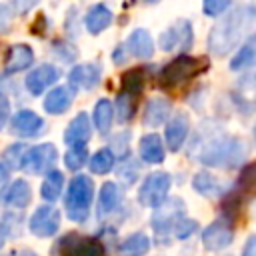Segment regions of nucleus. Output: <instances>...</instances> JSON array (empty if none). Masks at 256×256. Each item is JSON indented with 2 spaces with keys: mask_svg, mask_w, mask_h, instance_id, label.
Masks as SVG:
<instances>
[{
  "mask_svg": "<svg viewBox=\"0 0 256 256\" xmlns=\"http://www.w3.org/2000/svg\"><path fill=\"white\" fill-rule=\"evenodd\" d=\"M250 20H252V8H236V10L228 12L210 30L208 48L216 56H224L226 52L236 48V44L240 42V38L244 34V28L250 24Z\"/></svg>",
  "mask_w": 256,
  "mask_h": 256,
  "instance_id": "f257e3e1",
  "label": "nucleus"
},
{
  "mask_svg": "<svg viewBox=\"0 0 256 256\" xmlns=\"http://www.w3.org/2000/svg\"><path fill=\"white\" fill-rule=\"evenodd\" d=\"M92 198H94V184L90 176H84V174L74 176L64 196L66 216L74 222H84L88 218Z\"/></svg>",
  "mask_w": 256,
  "mask_h": 256,
  "instance_id": "f03ea898",
  "label": "nucleus"
},
{
  "mask_svg": "<svg viewBox=\"0 0 256 256\" xmlns=\"http://www.w3.org/2000/svg\"><path fill=\"white\" fill-rule=\"evenodd\" d=\"M244 156V148L242 142L238 138L232 136H220L216 140H212L206 150L202 152V162L210 164V166H236L238 160Z\"/></svg>",
  "mask_w": 256,
  "mask_h": 256,
  "instance_id": "7ed1b4c3",
  "label": "nucleus"
},
{
  "mask_svg": "<svg viewBox=\"0 0 256 256\" xmlns=\"http://www.w3.org/2000/svg\"><path fill=\"white\" fill-rule=\"evenodd\" d=\"M206 70V64L200 58H192V56H178L172 62H168L162 72H160V84L164 88H174L186 80H190L192 76L200 74Z\"/></svg>",
  "mask_w": 256,
  "mask_h": 256,
  "instance_id": "20e7f679",
  "label": "nucleus"
},
{
  "mask_svg": "<svg viewBox=\"0 0 256 256\" xmlns=\"http://www.w3.org/2000/svg\"><path fill=\"white\" fill-rule=\"evenodd\" d=\"M168 188H170V176L166 172H152L142 182L140 192H138V200L144 206H158L164 202Z\"/></svg>",
  "mask_w": 256,
  "mask_h": 256,
  "instance_id": "39448f33",
  "label": "nucleus"
},
{
  "mask_svg": "<svg viewBox=\"0 0 256 256\" xmlns=\"http://www.w3.org/2000/svg\"><path fill=\"white\" fill-rule=\"evenodd\" d=\"M56 156L58 154L54 144H38L24 154L20 168H24L30 174H48V170L56 162Z\"/></svg>",
  "mask_w": 256,
  "mask_h": 256,
  "instance_id": "423d86ee",
  "label": "nucleus"
},
{
  "mask_svg": "<svg viewBox=\"0 0 256 256\" xmlns=\"http://www.w3.org/2000/svg\"><path fill=\"white\" fill-rule=\"evenodd\" d=\"M192 24L188 20H176L160 34L158 44L162 50H188L192 46Z\"/></svg>",
  "mask_w": 256,
  "mask_h": 256,
  "instance_id": "0eeeda50",
  "label": "nucleus"
},
{
  "mask_svg": "<svg viewBox=\"0 0 256 256\" xmlns=\"http://www.w3.org/2000/svg\"><path fill=\"white\" fill-rule=\"evenodd\" d=\"M62 256H102L104 248L94 238H84L78 234H68L58 242Z\"/></svg>",
  "mask_w": 256,
  "mask_h": 256,
  "instance_id": "6e6552de",
  "label": "nucleus"
},
{
  "mask_svg": "<svg viewBox=\"0 0 256 256\" xmlns=\"http://www.w3.org/2000/svg\"><path fill=\"white\" fill-rule=\"evenodd\" d=\"M30 232L40 238H48L58 232L60 228V212L54 206H40L32 216L28 224Z\"/></svg>",
  "mask_w": 256,
  "mask_h": 256,
  "instance_id": "1a4fd4ad",
  "label": "nucleus"
},
{
  "mask_svg": "<svg viewBox=\"0 0 256 256\" xmlns=\"http://www.w3.org/2000/svg\"><path fill=\"white\" fill-rule=\"evenodd\" d=\"M184 214V202L180 198H170L162 204L156 206V212L152 216V224H154V230L158 234H164L170 226H174Z\"/></svg>",
  "mask_w": 256,
  "mask_h": 256,
  "instance_id": "9d476101",
  "label": "nucleus"
},
{
  "mask_svg": "<svg viewBox=\"0 0 256 256\" xmlns=\"http://www.w3.org/2000/svg\"><path fill=\"white\" fill-rule=\"evenodd\" d=\"M234 240V230L226 220H214L202 232V244L206 250H222Z\"/></svg>",
  "mask_w": 256,
  "mask_h": 256,
  "instance_id": "9b49d317",
  "label": "nucleus"
},
{
  "mask_svg": "<svg viewBox=\"0 0 256 256\" xmlns=\"http://www.w3.org/2000/svg\"><path fill=\"white\" fill-rule=\"evenodd\" d=\"M58 80V70L52 66V64H42V66H36L28 78H26V88L32 96H40L48 86H52L54 82Z\"/></svg>",
  "mask_w": 256,
  "mask_h": 256,
  "instance_id": "f8f14e48",
  "label": "nucleus"
},
{
  "mask_svg": "<svg viewBox=\"0 0 256 256\" xmlns=\"http://www.w3.org/2000/svg\"><path fill=\"white\" fill-rule=\"evenodd\" d=\"M12 130L18 136L32 138V136H38L44 130V122H42V118L36 112H32V110H20L12 118Z\"/></svg>",
  "mask_w": 256,
  "mask_h": 256,
  "instance_id": "ddd939ff",
  "label": "nucleus"
},
{
  "mask_svg": "<svg viewBox=\"0 0 256 256\" xmlns=\"http://www.w3.org/2000/svg\"><path fill=\"white\" fill-rule=\"evenodd\" d=\"M188 130H190V120H188V114L186 112H176L172 116V120L168 122L166 126V144L170 150H180V146L184 144L186 136H188Z\"/></svg>",
  "mask_w": 256,
  "mask_h": 256,
  "instance_id": "4468645a",
  "label": "nucleus"
},
{
  "mask_svg": "<svg viewBox=\"0 0 256 256\" xmlns=\"http://www.w3.org/2000/svg\"><path fill=\"white\" fill-rule=\"evenodd\" d=\"M88 138H90V122H88V116L80 112L78 116H74V120L64 130V142L76 148V146H84Z\"/></svg>",
  "mask_w": 256,
  "mask_h": 256,
  "instance_id": "2eb2a0df",
  "label": "nucleus"
},
{
  "mask_svg": "<svg viewBox=\"0 0 256 256\" xmlns=\"http://www.w3.org/2000/svg\"><path fill=\"white\" fill-rule=\"evenodd\" d=\"M32 62H34V52L26 44L10 46L8 52H6V58H4V64H6L8 72H22L28 66H32Z\"/></svg>",
  "mask_w": 256,
  "mask_h": 256,
  "instance_id": "dca6fc26",
  "label": "nucleus"
},
{
  "mask_svg": "<svg viewBox=\"0 0 256 256\" xmlns=\"http://www.w3.org/2000/svg\"><path fill=\"white\" fill-rule=\"evenodd\" d=\"M100 80V68L96 64H80L70 72V82L76 88L90 90L98 84Z\"/></svg>",
  "mask_w": 256,
  "mask_h": 256,
  "instance_id": "f3484780",
  "label": "nucleus"
},
{
  "mask_svg": "<svg viewBox=\"0 0 256 256\" xmlns=\"http://www.w3.org/2000/svg\"><path fill=\"white\" fill-rule=\"evenodd\" d=\"M72 98L74 92L68 86H58L52 92H48V96L44 98V110L48 114H62L72 104Z\"/></svg>",
  "mask_w": 256,
  "mask_h": 256,
  "instance_id": "a211bd4d",
  "label": "nucleus"
},
{
  "mask_svg": "<svg viewBox=\"0 0 256 256\" xmlns=\"http://www.w3.org/2000/svg\"><path fill=\"white\" fill-rule=\"evenodd\" d=\"M126 46L128 50L136 56V58H150L154 54V42H152V36L148 34V30H134L128 40H126Z\"/></svg>",
  "mask_w": 256,
  "mask_h": 256,
  "instance_id": "6ab92c4d",
  "label": "nucleus"
},
{
  "mask_svg": "<svg viewBox=\"0 0 256 256\" xmlns=\"http://www.w3.org/2000/svg\"><path fill=\"white\" fill-rule=\"evenodd\" d=\"M140 156L148 164H158L164 160V144L158 134H146L140 140Z\"/></svg>",
  "mask_w": 256,
  "mask_h": 256,
  "instance_id": "aec40b11",
  "label": "nucleus"
},
{
  "mask_svg": "<svg viewBox=\"0 0 256 256\" xmlns=\"http://www.w3.org/2000/svg\"><path fill=\"white\" fill-rule=\"evenodd\" d=\"M170 110H172V106H170V102H168L166 98H154V100H150V102L146 104L142 122H144L146 126H152V128H154V126L162 124V122L168 118Z\"/></svg>",
  "mask_w": 256,
  "mask_h": 256,
  "instance_id": "412c9836",
  "label": "nucleus"
},
{
  "mask_svg": "<svg viewBox=\"0 0 256 256\" xmlns=\"http://www.w3.org/2000/svg\"><path fill=\"white\" fill-rule=\"evenodd\" d=\"M148 250H150V238L144 232L130 234L118 246V254L120 256H144Z\"/></svg>",
  "mask_w": 256,
  "mask_h": 256,
  "instance_id": "4be33fe9",
  "label": "nucleus"
},
{
  "mask_svg": "<svg viewBox=\"0 0 256 256\" xmlns=\"http://www.w3.org/2000/svg\"><path fill=\"white\" fill-rule=\"evenodd\" d=\"M112 22V12L104 6V4H96L88 10L86 14V28L92 34H100L102 30H106Z\"/></svg>",
  "mask_w": 256,
  "mask_h": 256,
  "instance_id": "5701e85b",
  "label": "nucleus"
},
{
  "mask_svg": "<svg viewBox=\"0 0 256 256\" xmlns=\"http://www.w3.org/2000/svg\"><path fill=\"white\" fill-rule=\"evenodd\" d=\"M30 198H32V190L26 180L12 182V186L6 192V202L14 208H26L30 204Z\"/></svg>",
  "mask_w": 256,
  "mask_h": 256,
  "instance_id": "b1692460",
  "label": "nucleus"
},
{
  "mask_svg": "<svg viewBox=\"0 0 256 256\" xmlns=\"http://www.w3.org/2000/svg\"><path fill=\"white\" fill-rule=\"evenodd\" d=\"M112 116H114L112 102L106 100V98L98 100L96 106H94V114H92V118H94V126H96V130H98L100 134H106V132H108V128H110V124H112Z\"/></svg>",
  "mask_w": 256,
  "mask_h": 256,
  "instance_id": "393cba45",
  "label": "nucleus"
},
{
  "mask_svg": "<svg viewBox=\"0 0 256 256\" xmlns=\"http://www.w3.org/2000/svg\"><path fill=\"white\" fill-rule=\"evenodd\" d=\"M120 200H122L120 188H118L114 182H104L102 188H100V198H98L100 210H102V212H112V210L118 208Z\"/></svg>",
  "mask_w": 256,
  "mask_h": 256,
  "instance_id": "a878e982",
  "label": "nucleus"
},
{
  "mask_svg": "<svg viewBox=\"0 0 256 256\" xmlns=\"http://www.w3.org/2000/svg\"><path fill=\"white\" fill-rule=\"evenodd\" d=\"M62 186H64V176H62V172H58V170L48 172L46 178H44V182H42V198L48 200V202H54V200L60 196Z\"/></svg>",
  "mask_w": 256,
  "mask_h": 256,
  "instance_id": "bb28decb",
  "label": "nucleus"
},
{
  "mask_svg": "<svg viewBox=\"0 0 256 256\" xmlns=\"http://www.w3.org/2000/svg\"><path fill=\"white\" fill-rule=\"evenodd\" d=\"M144 90V70L132 68L122 76V92L130 96H138Z\"/></svg>",
  "mask_w": 256,
  "mask_h": 256,
  "instance_id": "cd10ccee",
  "label": "nucleus"
},
{
  "mask_svg": "<svg viewBox=\"0 0 256 256\" xmlns=\"http://www.w3.org/2000/svg\"><path fill=\"white\" fill-rule=\"evenodd\" d=\"M90 170L92 172H96V174H106V172H110L112 170V166H114V154L110 152V150H98L92 158H90Z\"/></svg>",
  "mask_w": 256,
  "mask_h": 256,
  "instance_id": "c85d7f7f",
  "label": "nucleus"
},
{
  "mask_svg": "<svg viewBox=\"0 0 256 256\" xmlns=\"http://www.w3.org/2000/svg\"><path fill=\"white\" fill-rule=\"evenodd\" d=\"M192 186H194L202 196H216V194H218V190H220V186H218L216 178H214V176H210V174H206V172L196 174V176H194V180H192Z\"/></svg>",
  "mask_w": 256,
  "mask_h": 256,
  "instance_id": "c756f323",
  "label": "nucleus"
},
{
  "mask_svg": "<svg viewBox=\"0 0 256 256\" xmlns=\"http://www.w3.org/2000/svg\"><path fill=\"white\" fill-rule=\"evenodd\" d=\"M116 112H118V120L120 122L130 120L134 116V112H136V96L120 92V96L116 98Z\"/></svg>",
  "mask_w": 256,
  "mask_h": 256,
  "instance_id": "7c9ffc66",
  "label": "nucleus"
},
{
  "mask_svg": "<svg viewBox=\"0 0 256 256\" xmlns=\"http://www.w3.org/2000/svg\"><path fill=\"white\" fill-rule=\"evenodd\" d=\"M252 64H254V42L250 40V42L244 44V46L238 50V54L232 58L230 68H232V70H244V68H248V66H252Z\"/></svg>",
  "mask_w": 256,
  "mask_h": 256,
  "instance_id": "2f4dec72",
  "label": "nucleus"
},
{
  "mask_svg": "<svg viewBox=\"0 0 256 256\" xmlns=\"http://www.w3.org/2000/svg\"><path fill=\"white\" fill-rule=\"evenodd\" d=\"M88 160V154H86V148L84 146H76V148H70L66 154H64V164L66 168L70 170H80Z\"/></svg>",
  "mask_w": 256,
  "mask_h": 256,
  "instance_id": "473e14b6",
  "label": "nucleus"
},
{
  "mask_svg": "<svg viewBox=\"0 0 256 256\" xmlns=\"http://www.w3.org/2000/svg\"><path fill=\"white\" fill-rule=\"evenodd\" d=\"M228 6H230L228 0H206L202 8H204L206 16H220Z\"/></svg>",
  "mask_w": 256,
  "mask_h": 256,
  "instance_id": "72a5a7b5",
  "label": "nucleus"
},
{
  "mask_svg": "<svg viewBox=\"0 0 256 256\" xmlns=\"http://www.w3.org/2000/svg\"><path fill=\"white\" fill-rule=\"evenodd\" d=\"M194 230H196V222H194V220H178V222L174 224V234H176V238H188Z\"/></svg>",
  "mask_w": 256,
  "mask_h": 256,
  "instance_id": "f704fd0d",
  "label": "nucleus"
},
{
  "mask_svg": "<svg viewBox=\"0 0 256 256\" xmlns=\"http://www.w3.org/2000/svg\"><path fill=\"white\" fill-rule=\"evenodd\" d=\"M6 158H12L10 160V166L14 168H20L22 166V158H24V146L22 144H14L6 150Z\"/></svg>",
  "mask_w": 256,
  "mask_h": 256,
  "instance_id": "c9c22d12",
  "label": "nucleus"
},
{
  "mask_svg": "<svg viewBox=\"0 0 256 256\" xmlns=\"http://www.w3.org/2000/svg\"><path fill=\"white\" fill-rule=\"evenodd\" d=\"M8 114H10V104H8L6 96H4V94H0V128L6 124Z\"/></svg>",
  "mask_w": 256,
  "mask_h": 256,
  "instance_id": "e433bc0d",
  "label": "nucleus"
},
{
  "mask_svg": "<svg viewBox=\"0 0 256 256\" xmlns=\"http://www.w3.org/2000/svg\"><path fill=\"white\" fill-rule=\"evenodd\" d=\"M242 256H256V238L254 236L248 238V242H246V246L242 250Z\"/></svg>",
  "mask_w": 256,
  "mask_h": 256,
  "instance_id": "4c0bfd02",
  "label": "nucleus"
},
{
  "mask_svg": "<svg viewBox=\"0 0 256 256\" xmlns=\"http://www.w3.org/2000/svg\"><path fill=\"white\" fill-rule=\"evenodd\" d=\"M112 58L116 60V62H124V48L120 46V48H116V52L112 54Z\"/></svg>",
  "mask_w": 256,
  "mask_h": 256,
  "instance_id": "58836bf2",
  "label": "nucleus"
},
{
  "mask_svg": "<svg viewBox=\"0 0 256 256\" xmlns=\"http://www.w3.org/2000/svg\"><path fill=\"white\" fill-rule=\"evenodd\" d=\"M4 240H6V226L0 222V248L4 246Z\"/></svg>",
  "mask_w": 256,
  "mask_h": 256,
  "instance_id": "ea45409f",
  "label": "nucleus"
},
{
  "mask_svg": "<svg viewBox=\"0 0 256 256\" xmlns=\"http://www.w3.org/2000/svg\"><path fill=\"white\" fill-rule=\"evenodd\" d=\"M6 176H8V170H6V166L0 162V182H4V180H6Z\"/></svg>",
  "mask_w": 256,
  "mask_h": 256,
  "instance_id": "a19ab883",
  "label": "nucleus"
},
{
  "mask_svg": "<svg viewBox=\"0 0 256 256\" xmlns=\"http://www.w3.org/2000/svg\"><path fill=\"white\" fill-rule=\"evenodd\" d=\"M16 256H38L36 252H30V250H24V252H20V254H16Z\"/></svg>",
  "mask_w": 256,
  "mask_h": 256,
  "instance_id": "79ce46f5",
  "label": "nucleus"
}]
</instances>
